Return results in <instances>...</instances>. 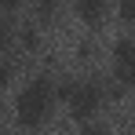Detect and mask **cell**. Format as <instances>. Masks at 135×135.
Wrapping results in <instances>:
<instances>
[{"label": "cell", "mask_w": 135, "mask_h": 135, "mask_svg": "<svg viewBox=\"0 0 135 135\" xmlns=\"http://www.w3.org/2000/svg\"><path fill=\"white\" fill-rule=\"evenodd\" d=\"M106 15H110V0H77V18L91 29L106 22Z\"/></svg>", "instance_id": "4"}, {"label": "cell", "mask_w": 135, "mask_h": 135, "mask_svg": "<svg viewBox=\"0 0 135 135\" xmlns=\"http://www.w3.org/2000/svg\"><path fill=\"white\" fill-rule=\"evenodd\" d=\"M84 135H106V132H102V128H88Z\"/></svg>", "instance_id": "8"}, {"label": "cell", "mask_w": 135, "mask_h": 135, "mask_svg": "<svg viewBox=\"0 0 135 135\" xmlns=\"http://www.w3.org/2000/svg\"><path fill=\"white\" fill-rule=\"evenodd\" d=\"M26 0H0V7H4V11H15V7H22Z\"/></svg>", "instance_id": "7"}, {"label": "cell", "mask_w": 135, "mask_h": 135, "mask_svg": "<svg viewBox=\"0 0 135 135\" xmlns=\"http://www.w3.org/2000/svg\"><path fill=\"white\" fill-rule=\"evenodd\" d=\"M11 40H15V29H11V22H7V18H0V51H7V47H11Z\"/></svg>", "instance_id": "5"}, {"label": "cell", "mask_w": 135, "mask_h": 135, "mask_svg": "<svg viewBox=\"0 0 135 135\" xmlns=\"http://www.w3.org/2000/svg\"><path fill=\"white\" fill-rule=\"evenodd\" d=\"M135 18V4L132 0H120V22H132Z\"/></svg>", "instance_id": "6"}, {"label": "cell", "mask_w": 135, "mask_h": 135, "mask_svg": "<svg viewBox=\"0 0 135 135\" xmlns=\"http://www.w3.org/2000/svg\"><path fill=\"white\" fill-rule=\"evenodd\" d=\"M99 106H102V91H99V84L80 80V84H69V88H66V110H69L73 120H88V117H95Z\"/></svg>", "instance_id": "2"}, {"label": "cell", "mask_w": 135, "mask_h": 135, "mask_svg": "<svg viewBox=\"0 0 135 135\" xmlns=\"http://www.w3.org/2000/svg\"><path fill=\"white\" fill-rule=\"evenodd\" d=\"M51 99H55V95H51L47 77L29 80V84L18 91V99H15V124L26 128V132H37L47 120V113H51Z\"/></svg>", "instance_id": "1"}, {"label": "cell", "mask_w": 135, "mask_h": 135, "mask_svg": "<svg viewBox=\"0 0 135 135\" xmlns=\"http://www.w3.org/2000/svg\"><path fill=\"white\" fill-rule=\"evenodd\" d=\"M113 73L120 84H132V77H135V47L128 37L117 40V47H113Z\"/></svg>", "instance_id": "3"}]
</instances>
